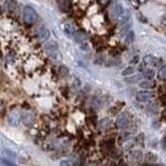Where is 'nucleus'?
Returning a JSON list of instances; mask_svg holds the SVG:
<instances>
[{"instance_id": "obj_1", "label": "nucleus", "mask_w": 166, "mask_h": 166, "mask_svg": "<svg viewBox=\"0 0 166 166\" xmlns=\"http://www.w3.org/2000/svg\"><path fill=\"white\" fill-rule=\"evenodd\" d=\"M23 19L27 24H34L37 20V12L30 6H25L23 10Z\"/></svg>"}, {"instance_id": "obj_2", "label": "nucleus", "mask_w": 166, "mask_h": 166, "mask_svg": "<svg viewBox=\"0 0 166 166\" xmlns=\"http://www.w3.org/2000/svg\"><path fill=\"white\" fill-rule=\"evenodd\" d=\"M21 113L18 110L14 109L8 113V124L10 125L12 127H17L19 125L21 121Z\"/></svg>"}, {"instance_id": "obj_3", "label": "nucleus", "mask_w": 166, "mask_h": 166, "mask_svg": "<svg viewBox=\"0 0 166 166\" xmlns=\"http://www.w3.org/2000/svg\"><path fill=\"white\" fill-rule=\"evenodd\" d=\"M129 123V113L128 112H123L117 116L116 121H115V126L117 128H124Z\"/></svg>"}, {"instance_id": "obj_4", "label": "nucleus", "mask_w": 166, "mask_h": 166, "mask_svg": "<svg viewBox=\"0 0 166 166\" xmlns=\"http://www.w3.org/2000/svg\"><path fill=\"white\" fill-rule=\"evenodd\" d=\"M154 97V92H146V90H141V92H138L136 94V99L138 102H149V99Z\"/></svg>"}, {"instance_id": "obj_5", "label": "nucleus", "mask_w": 166, "mask_h": 166, "mask_svg": "<svg viewBox=\"0 0 166 166\" xmlns=\"http://www.w3.org/2000/svg\"><path fill=\"white\" fill-rule=\"evenodd\" d=\"M21 118H22V122L24 123L26 126H30V125H32L33 122H34V115H33L32 112H29V111L22 112Z\"/></svg>"}, {"instance_id": "obj_6", "label": "nucleus", "mask_w": 166, "mask_h": 166, "mask_svg": "<svg viewBox=\"0 0 166 166\" xmlns=\"http://www.w3.org/2000/svg\"><path fill=\"white\" fill-rule=\"evenodd\" d=\"M128 158L131 162H140L143 158V154L141 151H134L130 153Z\"/></svg>"}, {"instance_id": "obj_7", "label": "nucleus", "mask_w": 166, "mask_h": 166, "mask_svg": "<svg viewBox=\"0 0 166 166\" xmlns=\"http://www.w3.org/2000/svg\"><path fill=\"white\" fill-rule=\"evenodd\" d=\"M143 62L145 65H154V67H158L159 63H158V59H157L156 57L153 56V55H145L143 57Z\"/></svg>"}, {"instance_id": "obj_8", "label": "nucleus", "mask_w": 166, "mask_h": 166, "mask_svg": "<svg viewBox=\"0 0 166 166\" xmlns=\"http://www.w3.org/2000/svg\"><path fill=\"white\" fill-rule=\"evenodd\" d=\"M37 37H39V40H40L41 42H45V41H47L50 37V31L47 28H42V29H40V31H39Z\"/></svg>"}, {"instance_id": "obj_9", "label": "nucleus", "mask_w": 166, "mask_h": 166, "mask_svg": "<svg viewBox=\"0 0 166 166\" xmlns=\"http://www.w3.org/2000/svg\"><path fill=\"white\" fill-rule=\"evenodd\" d=\"M155 82L152 81V79H147V80H144V81L139 82V86L141 87L143 89H152L155 87Z\"/></svg>"}, {"instance_id": "obj_10", "label": "nucleus", "mask_w": 166, "mask_h": 166, "mask_svg": "<svg viewBox=\"0 0 166 166\" xmlns=\"http://www.w3.org/2000/svg\"><path fill=\"white\" fill-rule=\"evenodd\" d=\"M130 17H131V14H130V10H125L124 12H123L122 15H121V17L118 18V19H119V23H121V24H122V25L126 24V23L128 22V21H129Z\"/></svg>"}, {"instance_id": "obj_11", "label": "nucleus", "mask_w": 166, "mask_h": 166, "mask_svg": "<svg viewBox=\"0 0 166 166\" xmlns=\"http://www.w3.org/2000/svg\"><path fill=\"white\" fill-rule=\"evenodd\" d=\"M86 39H87V35L85 34L83 31H77L74 35V40L77 43H80V44H82L83 42H85Z\"/></svg>"}, {"instance_id": "obj_12", "label": "nucleus", "mask_w": 166, "mask_h": 166, "mask_svg": "<svg viewBox=\"0 0 166 166\" xmlns=\"http://www.w3.org/2000/svg\"><path fill=\"white\" fill-rule=\"evenodd\" d=\"M123 12H124V10H123L122 5H119L118 3L113 4V6H112V14H113L115 17L119 18L121 17V15L123 14Z\"/></svg>"}, {"instance_id": "obj_13", "label": "nucleus", "mask_w": 166, "mask_h": 166, "mask_svg": "<svg viewBox=\"0 0 166 166\" xmlns=\"http://www.w3.org/2000/svg\"><path fill=\"white\" fill-rule=\"evenodd\" d=\"M65 32L67 33L69 37H73V35H75V33L77 32V31H76V28H75L71 23H68V24L65 25Z\"/></svg>"}, {"instance_id": "obj_14", "label": "nucleus", "mask_w": 166, "mask_h": 166, "mask_svg": "<svg viewBox=\"0 0 166 166\" xmlns=\"http://www.w3.org/2000/svg\"><path fill=\"white\" fill-rule=\"evenodd\" d=\"M5 6H6L8 10L12 12V10L17 8V1H16V0H6V1H5Z\"/></svg>"}, {"instance_id": "obj_15", "label": "nucleus", "mask_w": 166, "mask_h": 166, "mask_svg": "<svg viewBox=\"0 0 166 166\" xmlns=\"http://www.w3.org/2000/svg\"><path fill=\"white\" fill-rule=\"evenodd\" d=\"M142 75H143V77L146 78V79H153V78L155 77V75H156V73H155L154 70L152 69H146L145 71H144L143 73H142Z\"/></svg>"}, {"instance_id": "obj_16", "label": "nucleus", "mask_w": 166, "mask_h": 166, "mask_svg": "<svg viewBox=\"0 0 166 166\" xmlns=\"http://www.w3.org/2000/svg\"><path fill=\"white\" fill-rule=\"evenodd\" d=\"M46 49H47L48 51H50V53L54 52V51L58 50V45H57L56 42H50L49 44L46 45Z\"/></svg>"}, {"instance_id": "obj_17", "label": "nucleus", "mask_w": 166, "mask_h": 166, "mask_svg": "<svg viewBox=\"0 0 166 166\" xmlns=\"http://www.w3.org/2000/svg\"><path fill=\"white\" fill-rule=\"evenodd\" d=\"M109 125H110V122H109V119L108 118H103V119H101L100 121V123H99V128H100V130H106L108 127H109Z\"/></svg>"}, {"instance_id": "obj_18", "label": "nucleus", "mask_w": 166, "mask_h": 166, "mask_svg": "<svg viewBox=\"0 0 166 166\" xmlns=\"http://www.w3.org/2000/svg\"><path fill=\"white\" fill-rule=\"evenodd\" d=\"M134 145V141L133 140H127V141H125V143L123 144V149L124 151H129V149H131L132 147H133Z\"/></svg>"}, {"instance_id": "obj_19", "label": "nucleus", "mask_w": 166, "mask_h": 166, "mask_svg": "<svg viewBox=\"0 0 166 166\" xmlns=\"http://www.w3.org/2000/svg\"><path fill=\"white\" fill-rule=\"evenodd\" d=\"M145 160L147 162H157L158 157L155 154H153V153H149V154L145 155Z\"/></svg>"}, {"instance_id": "obj_20", "label": "nucleus", "mask_w": 166, "mask_h": 166, "mask_svg": "<svg viewBox=\"0 0 166 166\" xmlns=\"http://www.w3.org/2000/svg\"><path fill=\"white\" fill-rule=\"evenodd\" d=\"M134 37H135V33H134L133 30H130L126 33V42L132 43L134 41Z\"/></svg>"}, {"instance_id": "obj_21", "label": "nucleus", "mask_w": 166, "mask_h": 166, "mask_svg": "<svg viewBox=\"0 0 166 166\" xmlns=\"http://www.w3.org/2000/svg\"><path fill=\"white\" fill-rule=\"evenodd\" d=\"M158 77L161 80H166V65L160 69V71L158 73Z\"/></svg>"}, {"instance_id": "obj_22", "label": "nucleus", "mask_w": 166, "mask_h": 166, "mask_svg": "<svg viewBox=\"0 0 166 166\" xmlns=\"http://www.w3.org/2000/svg\"><path fill=\"white\" fill-rule=\"evenodd\" d=\"M59 74L61 75L62 77H65V76H68V75H69V69H68L67 67H65V65H60Z\"/></svg>"}, {"instance_id": "obj_23", "label": "nucleus", "mask_w": 166, "mask_h": 166, "mask_svg": "<svg viewBox=\"0 0 166 166\" xmlns=\"http://www.w3.org/2000/svg\"><path fill=\"white\" fill-rule=\"evenodd\" d=\"M134 73V68L133 67H128L123 71V76H129V75H132Z\"/></svg>"}, {"instance_id": "obj_24", "label": "nucleus", "mask_w": 166, "mask_h": 166, "mask_svg": "<svg viewBox=\"0 0 166 166\" xmlns=\"http://www.w3.org/2000/svg\"><path fill=\"white\" fill-rule=\"evenodd\" d=\"M131 30V23H129V22H127L126 24H124V26L122 27V32L124 33V32H128V31H130Z\"/></svg>"}, {"instance_id": "obj_25", "label": "nucleus", "mask_w": 166, "mask_h": 166, "mask_svg": "<svg viewBox=\"0 0 166 166\" xmlns=\"http://www.w3.org/2000/svg\"><path fill=\"white\" fill-rule=\"evenodd\" d=\"M139 79H140V75L139 76H134L132 78H127L126 82H128V83H136Z\"/></svg>"}, {"instance_id": "obj_26", "label": "nucleus", "mask_w": 166, "mask_h": 166, "mask_svg": "<svg viewBox=\"0 0 166 166\" xmlns=\"http://www.w3.org/2000/svg\"><path fill=\"white\" fill-rule=\"evenodd\" d=\"M1 166H16V165L15 164H12V162L5 160L4 158H2L1 159Z\"/></svg>"}, {"instance_id": "obj_27", "label": "nucleus", "mask_w": 166, "mask_h": 166, "mask_svg": "<svg viewBox=\"0 0 166 166\" xmlns=\"http://www.w3.org/2000/svg\"><path fill=\"white\" fill-rule=\"evenodd\" d=\"M137 140V143L139 144H143V140H144V134H140V135H138V137L136 138Z\"/></svg>"}, {"instance_id": "obj_28", "label": "nucleus", "mask_w": 166, "mask_h": 166, "mask_svg": "<svg viewBox=\"0 0 166 166\" xmlns=\"http://www.w3.org/2000/svg\"><path fill=\"white\" fill-rule=\"evenodd\" d=\"M100 101H98V99L97 98H94V100H92V107H94V108H98V107L100 106Z\"/></svg>"}, {"instance_id": "obj_29", "label": "nucleus", "mask_w": 166, "mask_h": 166, "mask_svg": "<svg viewBox=\"0 0 166 166\" xmlns=\"http://www.w3.org/2000/svg\"><path fill=\"white\" fill-rule=\"evenodd\" d=\"M60 166H72V165H71L70 161H67V160H65V161L60 162Z\"/></svg>"}, {"instance_id": "obj_30", "label": "nucleus", "mask_w": 166, "mask_h": 166, "mask_svg": "<svg viewBox=\"0 0 166 166\" xmlns=\"http://www.w3.org/2000/svg\"><path fill=\"white\" fill-rule=\"evenodd\" d=\"M139 60V57L138 56H135L133 58V59H131V61H130V63H132V65H135V63H137Z\"/></svg>"}, {"instance_id": "obj_31", "label": "nucleus", "mask_w": 166, "mask_h": 166, "mask_svg": "<svg viewBox=\"0 0 166 166\" xmlns=\"http://www.w3.org/2000/svg\"><path fill=\"white\" fill-rule=\"evenodd\" d=\"M81 50H88V46L86 44H81V47H80Z\"/></svg>"}, {"instance_id": "obj_32", "label": "nucleus", "mask_w": 166, "mask_h": 166, "mask_svg": "<svg viewBox=\"0 0 166 166\" xmlns=\"http://www.w3.org/2000/svg\"><path fill=\"white\" fill-rule=\"evenodd\" d=\"M161 22H162V24H163L164 26H166V17H164L163 19H162V21H161Z\"/></svg>"}, {"instance_id": "obj_33", "label": "nucleus", "mask_w": 166, "mask_h": 166, "mask_svg": "<svg viewBox=\"0 0 166 166\" xmlns=\"http://www.w3.org/2000/svg\"><path fill=\"white\" fill-rule=\"evenodd\" d=\"M118 166H127V165H126V164H125V163H121Z\"/></svg>"}, {"instance_id": "obj_34", "label": "nucleus", "mask_w": 166, "mask_h": 166, "mask_svg": "<svg viewBox=\"0 0 166 166\" xmlns=\"http://www.w3.org/2000/svg\"><path fill=\"white\" fill-rule=\"evenodd\" d=\"M102 1H103V2H104V3H107V2H108V1H109V0H102Z\"/></svg>"}, {"instance_id": "obj_35", "label": "nucleus", "mask_w": 166, "mask_h": 166, "mask_svg": "<svg viewBox=\"0 0 166 166\" xmlns=\"http://www.w3.org/2000/svg\"><path fill=\"white\" fill-rule=\"evenodd\" d=\"M103 166H108V165H103Z\"/></svg>"}]
</instances>
